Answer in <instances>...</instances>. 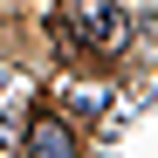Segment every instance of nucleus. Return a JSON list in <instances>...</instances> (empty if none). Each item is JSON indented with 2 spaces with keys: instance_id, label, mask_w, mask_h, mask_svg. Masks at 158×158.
Instances as JSON below:
<instances>
[{
  "instance_id": "nucleus-1",
  "label": "nucleus",
  "mask_w": 158,
  "mask_h": 158,
  "mask_svg": "<svg viewBox=\"0 0 158 158\" xmlns=\"http://www.w3.org/2000/svg\"><path fill=\"white\" fill-rule=\"evenodd\" d=\"M62 21H69V35L83 41V48H103V55L124 48V14L110 7V0H69Z\"/></svg>"
},
{
  "instance_id": "nucleus-2",
  "label": "nucleus",
  "mask_w": 158,
  "mask_h": 158,
  "mask_svg": "<svg viewBox=\"0 0 158 158\" xmlns=\"http://www.w3.org/2000/svg\"><path fill=\"white\" fill-rule=\"evenodd\" d=\"M21 158H76V138H69V124H55V117L28 124V144H21Z\"/></svg>"
}]
</instances>
